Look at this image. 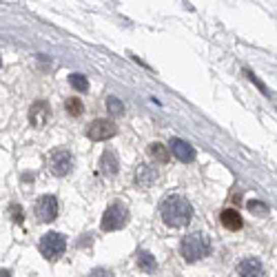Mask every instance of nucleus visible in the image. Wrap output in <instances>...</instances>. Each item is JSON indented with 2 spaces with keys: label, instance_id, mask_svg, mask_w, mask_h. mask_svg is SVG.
<instances>
[{
  "label": "nucleus",
  "instance_id": "nucleus-15",
  "mask_svg": "<svg viewBox=\"0 0 277 277\" xmlns=\"http://www.w3.org/2000/svg\"><path fill=\"white\" fill-rule=\"evenodd\" d=\"M149 156L156 160L158 164H166L169 162V146H164L160 142H151L149 144Z\"/></svg>",
  "mask_w": 277,
  "mask_h": 277
},
{
  "label": "nucleus",
  "instance_id": "nucleus-2",
  "mask_svg": "<svg viewBox=\"0 0 277 277\" xmlns=\"http://www.w3.org/2000/svg\"><path fill=\"white\" fill-rule=\"evenodd\" d=\"M180 253L187 262H198L211 253V239L200 231L189 233V235H184L182 244H180Z\"/></svg>",
  "mask_w": 277,
  "mask_h": 277
},
{
  "label": "nucleus",
  "instance_id": "nucleus-20",
  "mask_svg": "<svg viewBox=\"0 0 277 277\" xmlns=\"http://www.w3.org/2000/svg\"><path fill=\"white\" fill-rule=\"evenodd\" d=\"M9 213H11V218H14V222H16V224H22V220H24V213H22V208L18 206L16 202H14V204L9 206Z\"/></svg>",
  "mask_w": 277,
  "mask_h": 277
},
{
  "label": "nucleus",
  "instance_id": "nucleus-6",
  "mask_svg": "<svg viewBox=\"0 0 277 277\" xmlns=\"http://www.w3.org/2000/svg\"><path fill=\"white\" fill-rule=\"evenodd\" d=\"M36 218H38L40 224H47V222H53L58 218V200L53 195H42L36 202Z\"/></svg>",
  "mask_w": 277,
  "mask_h": 277
},
{
  "label": "nucleus",
  "instance_id": "nucleus-23",
  "mask_svg": "<svg viewBox=\"0 0 277 277\" xmlns=\"http://www.w3.org/2000/svg\"><path fill=\"white\" fill-rule=\"evenodd\" d=\"M0 67H3V58H0Z\"/></svg>",
  "mask_w": 277,
  "mask_h": 277
},
{
  "label": "nucleus",
  "instance_id": "nucleus-9",
  "mask_svg": "<svg viewBox=\"0 0 277 277\" xmlns=\"http://www.w3.org/2000/svg\"><path fill=\"white\" fill-rule=\"evenodd\" d=\"M169 149H171V153H173V156L180 160V162H184V164H189V162H193V160H195V149H193V146H191L189 142L180 140V138H171Z\"/></svg>",
  "mask_w": 277,
  "mask_h": 277
},
{
  "label": "nucleus",
  "instance_id": "nucleus-4",
  "mask_svg": "<svg viewBox=\"0 0 277 277\" xmlns=\"http://www.w3.org/2000/svg\"><path fill=\"white\" fill-rule=\"evenodd\" d=\"M38 249H40V253H42L45 260L53 262L67 251V237L60 235V233H55V231H51V233H47V235H42Z\"/></svg>",
  "mask_w": 277,
  "mask_h": 277
},
{
  "label": "nucleus",
  "instance_id": "nucleus-19",
  "mask_svg": "<svg viewBox=\"0 0 277 277\" xmlns=\"http://www.w3.org/2000/svg\"><path fill=\"white\" fill-rule=\"evenodd\" d=\"M249 211L253 213V215H257V218H266V215L270 213V208L264 204V202H260V200H249Z\"/></svg>",
  "mask_w": 277,
  "mask_h": 277
},
{
  "label": "nucleus",
  "instance_id": "nucleus-17",
  "mask_svg": "<svg viewBox=\"0 0 277 277\" xmlns=\"http://www.w3.org/2000/svg\"><path fill=\"white\" fill-rule=\"evenodd\" d=\"M65 109H67V113H69L71 118H78V115H82L84 104H82L80 98H67V100H65Z\"/></svg>",
  "mask_w": 277,
  "mask_h": 277
},
{
  "label": "nucleus",
  "instance_id": "nucleus-22",
  "mask_svg": "<svg viewBox=\"0 0 277 277\" xmlns=\"http://www.w3.org/2000/svg\"><path fill=\"white\" fill-rule=\"evenodd\" d=\"M0 277H14V275H11V270H7V268H0Z\"/></svg>",
  "mask_w": 277,
  "mask_h": 277
},
{
  "label": "nucleus",
  "instance_id": "nucleus-14",
  "mask_svg": "<svg viewBox=\"0 0 277 277\" xmlns=\"http://www.w3.org/2000/svg\"><path fill=\"white\" fill-rule=\"evenodd\" d=\"M135 262H138L140 270H144V273H156V270H158V262H156V257H153L149 251H138Z\"/></svg>",
  "mask_w": 277,
  "mask_h": 277
},
{
  "label": "nucleus",
  "instance_id": "nucleus-1",
  "mask_svg": "<svg viewBox=\"0 0 277 277\" xmlns=\"http://www.w3.org/2000/svg\"><path fill=\"white\" fill-rule=\"evenodd\" d=\"M160 213H162L164 224L173 226V229H182V226H187L193 220V206L182 195H169V198H164L162 206H160Z\"/></svg>",
  "mask_w": 277,
  "mask_h": 277
},
{
  "label": "nucleus",
  "instance_id": "nucleus-8",
  "mask_svg": "<svg viewBox=\"0 0 277 277\" xmlns=\"http://www.w3.org/2000/svg\"><path fill=\"white\" fill-rule=\"evenodd\" d=\"M51 118V109H49V102L45 100H36L32 107H29V122L36 129H42Z\"/></svg>",
  "mask_w": 277,
  "mask_h": 277
},
{
  "label": "nucleus",
  "instance_id": "nucleus-18",
  "mask_svg": "<svg viewBox=\"0 0 277 277\" xmlns=\"http://www.w3.org/2000/svg\"><path fill=\"white\" fill-rule=\"evenodd\" d=\"M107 109H109L111 115H118V118H120V115H125V102L118 100L115 96H109L107 98Z\"/></svg>",
  "mask_w": 277,
  "mask_h": 277
},
{
  "label": "nucleus",
  "instance_id": "nucleus-21",
  "mask_svg": "<svg viewBox=\"0 0 277 277\" xmlns=\"http://www.w3.org/2000/svg\"><path fill=\"white\" fill-rule=\"evenodd\" d=\"M89 277H113V273H111L109 268H94Z\"/></svg>",
  "mask_w": 277,
  "mask_h": 277
},
{
  "label": "nucleus",
  "instance_id": "nucleus-3",
  "mask_svg": "<svg viewBox=\"0 0 277 277\" xmlns=\"http://www.w3.org/2000/svg\"><path fill=\"white\" fill-rule=\"evenodd\" d=\"M127 222H129V208L122 204V202H113V204L104 211L100 226L104 233H113V231H120Z\"/></svg>",
  "mask_w": 277,
  "mask_h": 277
},
{
  "label": "nucleus",
  "instance_id": "nucleus-13",
  "mask_svg": "<svg viewBox=\"0 0 277 277\" xmlns=\"http://www.w3.org/2000/svg\"><path fill=\"white\" fill-rule=\"evenodd\" d=\"M220 222L224 229L229 231H239L242 229V215L237 211H233V208H224V211L220 213Z\"/></svg>",
  "mask_w": 277,
  "mask_h": 277
},
{
  "label": "nucleus",
  "instance_id": "nucleus-5",
  "mask_svg": "<svg viewBox=\"0 0 277 277\" xmlns=\"http://www.w3.org/2000/svg\"><path fill=\"white\" fill-rule=\"evenodd\" d=\"M49 169H51L53 175L58 177H65L71 173L73 169V156L69 149H65V146H60V149H53L49 153Z\"/></svg>",
  "mask_w": 277,
  "mask_h": 277
},
{
  "label": "nucleus",
  "instance_id": "nucleus-7",
  "mask_svg": "<svg viewBox=\"0 0 277 277\" xmlns=\"http://www.w3.org/2000/svg\"><path fill=\"white\" fill-rule=\"evenodd\" d=\"M115 133H118V127H115V122H111V120H94L87 129V135L91 140H96V142L113 138Z\"/></svg>",
  "mask_w": 277,
  "mask_h": 277
},
{
  "label": "nucleus",
  "instance_id": "nucleus-16",
  "mask_svg": "<svg viewBox=\"0 0 277 277\" xmlns=\"http://www.w3.org/2000/svg\"><path fill=\"white\" fill-rule=\"evenodd\" d=\"M69 84L78 91V94H87L89 91V80H87V76H82V73H71Z\"/></svg>",
  "mask_w": 277,
  "mask_h": 277
},
{
  "label": "nucleus",
  "instance_id": "nucleus-10",
  "mask_svg": "<svg viewBox=\"0 0 277 277\" xmlns=\"http://www.w3.org/2000/svg\"><path fill=\"white\" fill-rule=\"evenodd\" d=\"M237 275L239 277H264V266L257 257H246L237 264Z\"/></svg>",
  "mask_w": 277,
  "mask_h": 277
},
{
  "label": "nucleus",
  "instance_id": "nucleus-12",
  "mask_svg": "<svg viewBox=\"0 0 277 277\" xmlns=\"http://www.w3.org/2000/svg\"><path fill=\"white\" fill-rule=\"evenodd\" d=\"M100 171L104 175H109V177H113L115 173L120 171V162H118V156H115L111 149H107L100 156Z\"/></svg>",
  "mask_w": 277,
  "mask_h": 277
},
{
  "label": "nucleus",
  "instance_id": "nucleus-11",
  "mask_svg": "<svg viewBox=\"0 0 277 277\" xmlns=\"http://www.w3.org/2000/svg\"><path fill=\"white\" fill-rule=\"evenodd\" d=\"M135 184L138 187H142V189H146V187H151V184H156V180H158V173L153 171V166H149V164H140L138 169H135Z\"/></svg>",
  "mask_w": 277,
  "mask_h": 277
}]
</instances>
